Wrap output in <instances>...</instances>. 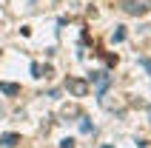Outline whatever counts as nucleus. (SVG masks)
<instances>
[{
	"mask_svg": "<svg viewBox=\"0 0 151 148\" xmlns=\"http://www.w3.org/2000/svg\"><path fill=\"white\" fill-rule=\"evenodd\" d=\"M32 71H34V77H43V66H40V63H34Z\"/></svg>",
	"mask_w": 151,
	"mask_h": 148,
	"instance_id": "6e6552de",
	"label": "nucleus"
},
{
	"mask_svg": "<svg viewBox=\"0 0 151 148\" xmlns=\"http://www.w3.org/2000/svg\"><path fill=\"white\" fill-rule=\"evenodd\" d=\"M60 148H74V140H63V142H60Z\"/></svg>",
	"mask_w": 151,
	"mask_h": 148,
	"instance_id": "1a4fd4ad",
	"label": "nucleus"
},
{
	"mask_svg": "<svg viewBox=\"0 0 151 148\" xmlns=\"http://www.w3.org/2000/svg\"><path fill=\"white\" fill-rule=\"evenodd\" d=\"M123 40H126V29L117 26V32H114V43H123Z\"/></svg>",
	"mask_w": 151,
	"mask_h": 148,
	"instance_id": "423d86ee",
	"label": "nucleus"
},
{
	"mask_svg": "<svg viewBox=\"0 0 151 148\" xmlns=\"http://www.w3.org/2000/svg\"><path fill=\"white\" fill-rule=\"evenodd\" d=\"M123 9H126L128 14H145L151 9L148 0H123Z\"/></svg>",
	"mask_w": 151,
	"mask_h": 148,
	"instance_id": "f03ea898",
	"label": "nucleus"
},
{
	"mask_svg": "<svg viewBox=\"0 0 151 148\" xmlns=\"http://www.w3.org/2000/svg\"><path fill=\"white\" fill-rule=\"evenodd\" d=\"M66 88L71 91V97H86V94H88V83L80 80V77H68V80H66Z\"/></svg>",
	"mask_w": 151,
	"mask_h": 148,
	"instance_id": "f257e3e1",
	"label": "nucleus"
},
{
	"mask_svg": "<svg viewBox=\"0 0 151 148\" xmlns=\"http://www.w3.org/2000/svg\"><path fill=\"white\" fill-rule=\"evenodd\" d=\"M0 91H3V94H17L20 88H17L14 83H3V85H0Z\"/></svg>",
	"mask_w": 151,
	"mask_h": 148,
	"instance_id": "39448f33",
	"label": "nucleus"
},
{
	"mask_svg": "<svg viewBox=\"0 0 151 148\" xmlns=\"http://www.w3.org/2000/svg\"><path fill=\"white\" fill-rule=\"evenodd\" d=\"M103 148H114V145H103Z\"/></svg>",
	"mask_w": 151,
	"mask_h": 148,
	"instance_id": "9d476101",
	"label": "nucleus"
},
{
	"mask_svg": "<svg viewBox=\"0 0 151 148\" xmlns=\"http://www.w3.org/2000/svg\"><path fill=\"white\" fill-rule=\"evenodd\" d=\"M80 131L88 134V131H91V123H88V120H80Z\"/></svg>",
	"mask_w": 151,
	"mask_h": 148,
	"instance_id": "0eeeda50",
	"label": "nucleus"
},
{
	"mask_svg": "<svg viewBox=\"0 0 151 148\" xmlns=\"http://www.w3.org/2000/svg\"><path fill=\"white\" fill-rule=\"evenodd\" d=\"M17 142H20V137H17V134H3V137H0V145H6V148L17 145Z\"/></svg>",
	"mask_w": 151,
	"mask_h": 148,
	"instance_id": "20e7f679",
	"label": "nucleus"
},
{
	"mask_svg": "<svg viewBox=\"0 0 151 148\" xmlns=\"http://www.w3.org/2000/svg\"><path fill=\"white\" fill-rule=\"evenodd\" d=\"M109 80H111V77H109L106 71H97V74H94V85H97V91H100V94L109 88Z\"/></svg>",
	"mask_w": 151,
	"mask_h": 148,
	"instance_id": "7ed1b4c3",
	"label": "nucleus"
}]
</instances>
